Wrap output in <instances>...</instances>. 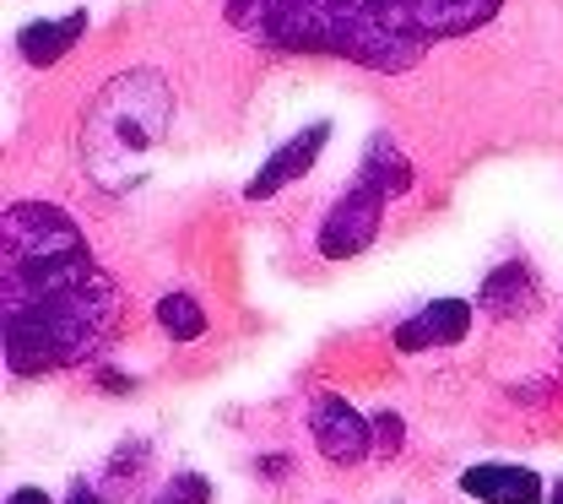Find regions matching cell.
I'll list each match as a JSON object with an SVG mask.
<instances>
[{"label": "cell", "instance_id": "cell-2", "mask_svg": "<svg viewBox=\"0 0 563 504\" xmlns=\"http://www.w3.org/2000/svg\"><path fill=\"white\" fill-rule=\"evenodd\" d=\"M498 0H228L239 33L266 50L336 55L368 72H407L433 44L477 33Z\"/></svg>", "mask_w": 563, "mask_h": 504}, {"label": "cell", "instance_id": "cell-6", "mask_svg": "<svg viewBox=\"0 0 563 504\" xmlns=\"http://www.w3.org/2000/svg\"><path fill=\"white\" fill-rule=\"evenodd\" d=\"M331 142V120H314L309 131H298L287 146H277L272 157H266V168L244 185V196L250 201H266V196H277L282 185H292V179H303L309 168H314V157H320V146Z\"/></svg>", "mask_w": 563, "mask_h": 504}, {"label": "cell", "instance_id": "cell-1", "mask_svg": "<svg viewBox=\"0 0 563 504\" xmlns=\"http://www.w3.org/2000/svg\"><path fill=\"white\" fill-rule=\"evenodd\" d=\"M120 326V288L92 261L81 228L49 201L0 217V331L16 374L81 369Z\"/></svg>", "mask_w": 563, "mask_h": 504}, {"label": "cell", "instance_id": "cell-15", "mask_svg": "<svg viewBox=\"0 0 563 504\" xmlns=\"http://www.w3.org/2000/svg\"><path fill=\"white\" fill-rule=\"evenodd\" d=\"M548 504H563V478L553 483V494H548Z\"/></svg>", "mask_w": 563, "mask_h": 504}, {"label": "cell", "instance_id": "cell-4", "mask_svg": "<svg viewBox=\"0 0 563 504\" xmlns=\"http://www.w3.org/2000/svg\"><path fill=\"white\" fill-rule=\"evenodd\" d=\"M385 201H390V190H379L374 179L357 174L352 190L325 212V222H320V255H325V261H347L357 250H368V239L379 233Z\"/></svg>", "mask_w": 563, "mask_h": 504}, {"label": "cell", "instance_id": "cell-12", "mask_svg": "<svg viewBox=\"0 0 563 504\" xmlns=\"http://www.w3.org/2000/svg\"><path fill=\"white\" fill-rule=\"evenodd\" d=\"M211 500V483L201 472H179V478H168L163 489H157V500L152 504H207Z\"/></svg>", "mask_w": 563, "mask_h": 504}, {"label": "cell", "instance_id": "cell-5", "mask_svg": "<svg viewBox=\"0 0 563 504\" xmlns=\"http://www.w3.org/2000/svg\"><path fill=\"white\" fill-rule=\"evenodd\" d=\"M314 445L336 461V467H357L368 450H374V429H368V418L347 407V402H336V396H320L314 402Z\"/></svg>", "mask_w": 563, "mask_h": 504}, {"label": "cell", "instance_id": "cell-8", "mask_svg": "<svg viewBox=\"0 0 563 504\" xmlns=\"http://www.w3.org/2000/svg\"><path fill=\"white\" fill-rule=\"evenodd\" d=\"M461 489L483 504H542V478L526 467H472L461 472Z\"/></svg>", "mask_w": 563, "mask_h": 504}, {"label": "cell", "instance_id": "cell-11", "mask_svg": "<svg viewBox=\"0 0 563 504\" xmlns=\"http://www.w3.org/2000/svg\"><path fill=\"white\" fill-rule=\"evenodd\" d=\"M157 326H163L174 342H196V337L207 331V315H201V304H196V298L168 293V298L157 304Z\"/></svg>", "mask_w": 563, "mask_h": 504}, {"label": "cell", "instance_id": "cell-7", "mask_svg": "<svg viewBox=\"0 0 563 504\" xmlns=\"http://www.w3.org/2000/svg\"><path fill=\"white\" fill-rule=\"evenodd\" d=\"M472 331V304L466 298H433L422 304L412 320L396 326V348L401 353H422V348H450Z\"/></svg>", "mask_w": 563, "mask_h": 504}, {"label": "cell", "instance_id": "cell-13", "mask_svg": "<svg viewBox=\"0 0 563 504\" xmlns=\"http://www.w3.org/2000/svg\"><path fill=\"white\" fill-rule=\"evenodd\" d=\"M5 504H55V500H49L44 489H16V494H11Z\"/></svg>", "mask_w": 563, "mask_h": 504}, {"label": "cell", "instance_id": "cell-14", "mask_svg": "<svg viewBox=\"0 0 563 504\" xmlns=\"http://www.w3.org/2000/svg\"><path fill=\"white\" fill-rule=\"evenodd\" d=\"M66 504H109V500H103L98 489H87V483H76V494H70Z\"/></svg>", "mask_w": 563, "mask_h": 504}, {"label": "cell", "instance_id": "cell-9", "mask_svg": "<svg viewBox=\"0 0 563 504\" xmlns=\"http://www.w3.org/2000/svg\"><path fill=\"white\" fill-rule=\"evenodd\" d=\"M87 33V11H70L60 22H27L22 33H16V50L33 61V66H55V61H66L70 44Z\"/></svg>", "mask_w": 563, "mask_h": 504}, {"label": "cell", "instance_id": "cell-3", "mask_svg": "<svg viewBox=\"0 0 563 504\" xmlns=\"http://www.w3.org/2000/svg\"><path fill=\"white\" fill-rule=\"evenodd\" d=\"M174 125V98L152 72L114 76L81 125V163L103 190H131Z\"/></svg>", "mask_w": 563, "mask_h": 504}, {"label": "cell", "instance_id": "cell-10", "mask_svg": "<svg viewBox=\"0 0 563 504\" xmlns=\"http://www.w3.org/2000/svg\"><path fill=\"white\" fill-rule=\"evenodd\" d=\"M483 304L493 315H520V309H537V288L526 277V266H498L483 288Z\"/></svg>", "mask_w": 563, "mask_h": 504}]
</instances>
